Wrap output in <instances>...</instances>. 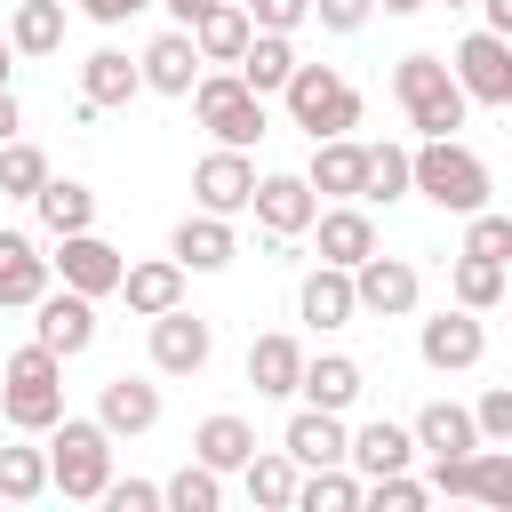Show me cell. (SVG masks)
Returning <instances> with one entry per match:
<instances>
[{"label": "cell", "mask_w": 512, "mask_h": 512, "mask_svg": "<svg viewBox=\"0 0 512 512\" xmlns=\"http://www.w3.org/2000/svg\"><path fill=\"white\" fill-rule=\"evenodd\" d=\"M392 96H400V112H408V128H416V136H456V128H464V112H472V96H464L456 64H448V56H432V48H416V56H400V64H392Z\"/></svg>", "instance_id": "6da1fadb"}, {"label": "cell", "mask_w": 512, "mask_h": 512, "mask_svg": "<svg viewBox=\"0 0 512 512\" xmlns=\"http://www.w3.org/2000/svg\"><path fill=\"white\" fill-rule=\"evenodd\" d=\"M0 416L16 432H48L64 416V352H48L40 336L24 352H8L0 360Z\"/></svg>", "instance_id": "7a4b0ae2"}, {"label": "cell", "mask_w": 512, "mask_h": 512, "mask_svg": "<svg viewBox=\"0 0 512 512\" xmlns=\"http://www.w3.org/2000/svg\"><path fill=\"white\" fill-rule=\"evenodd\" d=\"M48 472H56V496L104 504V488H112V432H104V416H56L48 424Z\"/></svg>", "instance_id": "3957f363"}, {"label": "cell", "mask_w": 512, "mask_h": 512, "mask_svg": "<svg viewBox=\"0 0 512 512\" xmlns=\"http://www.w3.org/2000/svg\"><path fill=\"white\" fill-rule=\"evenodd\" d=\"M416 192L448 216H472V208H488V160L456 136H424L416 144Z\"/></svg>", "instance_id": "277c9868"}, {"label": "cell", "mask_w": 512, "mask_h": 512, "mask_svg": "<svg viewBox=\"0 0 512 512\" xmlns=\"http://www.w3.org/2000/svg\"><path fill=\"white\" fill-rule=\"evenodd\" d=\"M280 104H288V120L320 144V136H352L360 128V88L336 72V64H296V80L280 88Z\"/></svg>", "instance_id": "5b68a950"}, {"label": "cell", "mask_w": 512, "mask_h": 512, "mask_svg": "<svg viewBox=\"0 0 512 512\" xmlns=\"http://www.w3.org/2000/svg\"><path fill=\"white\" fill-rule=\"evenodd\" d=\"M192 112H200V128L216 136V144H256L264 136V96L232 72V64H216V72H200V88H192Z\"/></svg>", "instance_id": "8992f818"}, {"label": "cell", "mask_w": 512, "mask_h": 512, "mask_svg": "<svg viewBox=\"0 0 512 512\" xmlns=\"http://www.w3.org/2000/svg\"><path fill=\"white\" fill-rule=\"evenodd\" d=\"M416 352H424V368L456 376V368H480L488 328H480V312H472V304H448V312H432V320L416 328Z\"/></svg>", "instance_id": "52a82bcc"}, {"label": "cell", "mask_w": 512, "mask_h": 512, "mask_svg": "<svg viewBox=\"0 0 512 512\" xmlns=\"http://www.w3.org/2000/svg\"><path fill=\"white\" fill-rule=\"evenodd\" d=\"M448 64H456V80H464L472 104H512V40H504V32H488V24L464 32Z\"/></svg>", "instance_id": "ba28073f"}, {"label": "cell", "mask_w": 512, "mask_h": 512, "mask_svg": "<svg viewBox=\"0 0 512 512\" xmlns=\"http://www.w3.org/2000/svg\"><path fill=\"white\" fill-rule=\"evenodd\" d=\"M56 280L80 288V296H120L128 256H120L112 240H96V232H64V240H56Z\"/></svg>", "instance_id": "9c48e42d"}, {"label": "cell", "mask_w": 512, "mask_h": 512, "mask_svg": "<svg viewBox=\"0 0 512 512\" xmlns=\"http://www.w3.org/2000/svg\"><path fill=\"white\" fill-rule=\"evenodd\" d=\"M352 288H360V312L368 320H408L416 296H424V272L408 256H368V264H352Z\"/></svg>", "instance_id": "30bf717a"}, {"label": "cell", "mask_w": 512, "mask_h": 512, "mask_svg": "<svg viewBox=\"0 0 512 512\" xmlns=\"http://www.w3.org/2000/svg\"><path fill=\"white\" fill-rule=\"evenodd\" d=\"M192 200H200V208H216V216L256 208V160H248L240 144H216V152L192 168Z\"/></svg>", "instance_id": "8fae6325"}, {"label": "cell", "mask_w": 512, "mask_h": 512, "mask_svg": "<svg viewBox=\"0 0 512 512\" xmlns=\"http://www.w3.org/2000/svg\"><path fill=\"white\" fill-rule=\"evenodd\" d=\"M312 216H320L312 176H256V224H264L272 248H288L296 232H312Z\"/></svg>", "instance_id": "7c38bea8"}, {"label": "cell", "mask_w": 512, "mask_h": 512, "mask_svg": "<svg viewBox=\"0 0 512 512\" xmlns=\"http://www.w3.org/2000/svg\"><path fill=\"white\" fill-rule=\"evenodd\" d=\"M32 312H40V320H32V336H40L48 352L80 360V352L96 344V296H80V288H48Z\"/></svg>", "instance_id": "4fadbf2b"}, {"label": "cell", "mask_w": 512, "mask_h": 512, "mask_svg": "<svg viewBox=\"0 0 512 512\" xmlns=\"http://www.w3.org/2000/svg\"><path fill=\"white\" fill-rule=\"evenodd\" d=\"M208 352H216V328H208L200 312H184V304H176V312H160V320H152V368H160V376H200V368H208Z\"/></svg>", "instance_id": "5bb4252c"}, {"label": "cell", "mask_w": 512, "mask_h": 512, "mask_svg": "<svg viewBox=\"0 0 512 512\" xmlns=\"http://www.w3.org/2000/svg\"><path fill=\"white\" fill-rule=\"evenodd\" d=\"M56 280V256H40L32 232H0V312H32Z\"/></svg>", "instance_id": "9a60e30c"}, {"label": "cell", "mask_w": 512, "mask_h": 512, "mask_svg": "<svg viewBox=\"0 0 512 512\" xmlns=\"http://www.w3.org/2000/svg\"><path fill=\"white\" fill-rule=\"evenodd\" d=\"M136 64H144V88H152V96H192V88H200V72H208V56H200L192 24L160 32V40H152Z\"/></svg>", "instance_id": "2e32d148"}, {"label": "cell", "mask_w": 512, "mask_h": 512, "mask_svg": "<svg viewBox=\"0 0 512 512\" xmlns=\"http://www.w3.org/2000/svg\"><path fill=\"white\" fill-rule=\"evenodd\" d=\"M280 448H288L304 472H320V464H352V432H344V416H336V408H312V400L288 416Z\"/></svg>", "instance_id": "e0dca14e"}, {"label": "cell", "mask_w": 512, "mask_h": 512, "mask_svg": "<svg viewBox=\"0 0 512 512\" xmlns=\"http://www.w3.org/2000/svg\"><path fill=\"white\" fill-rule=\"evenodd\" d=\"M296 320H312V328H352V320H360L352 272H344V264H312V272L296 280Z\"/></svg>", "instance_id": "ac0fdd59"}, {"label": "cell", "mask_w": 512, "mask_h": 512, "mask_svg": "<svg viewBox=\"0 0 512 512\" xmlns=\"http://www.w3.org/2000/svg\"><path fill=\"white\" fill-rule=\"evenodd\" d=\"M312 232H320V264H368L376 256V224H368V200H336V208H320L312 216Z\"/></svg>", "instance_id": "d6986e66"}, {"label": "cell", "mask_w": 512, "mask_h": 512, "mask_svg": "<svg viewBox=\"0 0 512 512\" xmlns=\"http://www.w3.org/2000/svg\"><path fill=\"white\" fill-rule=\"evenodd\" d=\"M304 176H312L320 200H360V192H368V144H352V136H320Z\"/></svg>", "instance_id": "ffe728a7"}, {"label": "cell", "mask_w": 512, "mask_h": 512, "mask_svg": "<svg viewBox=\"0 0 512 512\" xmlns=\"http://www.w3.org/2000/svg\"><path fill=\"white\" fill-rule=\"evenodd\" d=\"M168 256H176L184 272H224V264L240 256V240H232V216H216V208L184 216V224H176V240H168Z\"/></svg>", "instance_id": "44dd1931"}, {"label": "cell", "mask_w": 512, "mask_h": 512, "mask_svg": "<svg viewBox=\"0 0 512 512\" xmlns=\"http://www.w3.org/2000/svg\"><path fill=\"white\" fill-rule=\"evenodd\" d=\"M424 448H416V424H392V416H376V424H360L352 432V472L360 480H384V472H408Z\"/></svg>", "instance_id": "7402d4cb"}, {"label": "cell", "mask_w": 512, "mask_h": 512, "mask_svg": "<svg viewBox=\"0 0 512 512\" xmlns=\"http://www.w3.org/2000/svg\"><path fill=\"white\" fill-rule=\"evenodd\" d=\"M96 416H104L112 440H136V432L160 424V384H144V376H112V384L96 392Z\"/></svg>", "instance_id": "603a6c76"}, {"label": "cell", "mask_w": 512, "mask_h": 512, "mask_svg": "<svg viewBox=\"0 0 512 512\" xmlns=\"http://www.w3.org/2000/svg\"><path fill=\"white\" fill-rule=\"evenodd\" d=\"M248 384L264 392V400H288V392H304V344L296 336H256L248 344Z\"/></svg>", "instance_id": "cb8c5ba5"}, {"label": "cell", "mask_w": 512, "mask_h": 512, "mask_svg": "<svg viewBox=\"0 0 512 512\" xmlns=\"http://www.w3.org/2000/svg\"><path fill=\"white\" fill-rule=\"evenodd\" d=\"M416 448H424V456H472V448H488V440H480V416H472V408L424 400V408H416Z\"/></svg>", "instance_id": "d4e9b609"}, {"label": "cell", "mask_w": 512, "mask_h": 512, "mask_svg": "<svg viewBox=\"0 0 512 512\" xmlns=\"http://www.w3.org/2000/svg\"><path fill=\"white\" fill-rule=\"evenodd\" d=\"M120 296H128V312H136V320H160V312H176V304H184V264H176V256L128 264Z\"/></svg>", "instance_id": "484cf974"}, {"label": "cell", "mask_w": 512, "mask_h": 512, "mask_svg": "<svg viewBox=\"0 0 512 512\" xmlns=\"http://www.w3.org/2000/svg\"><path fill=\"white\" fill-rule=\"evenodd\" d=\"M192 40H200V56H208V64H240V56H248V40H256L248 0H216V8L192 24Z\"/></svg>", "instance_id": "4316f807"}, {"label": "cell", "mask_w": 512, "mask_h": 512, "mask_svg": "<svg viewBox=\"0 0 512 512\" xmlns=\"http://www.w3.org/2000/svg\"><path fill=\"white\" fill-rule=\"evenodd\" d=\"M296 64H304V56H296V32H256V40H248V56H240L232 72H240L256 96H280V88L296 80Z\"/></svg>", "instance_id": "83f0119b"}, {"label": "cell", "mask_w": 512, "mask_h": 512, "mask_svg": "<svg viewBox=\"0 0 512 512\" xmlns=\"http://www.w3.org/2000/svg\"><path fill=\"white\" fill-rule=\"evenodd\" d=\"M144 88V64L128 56V48H96L88 64H80V96L96 104V112H112V104H128Z\"/></svg>", "instance_id": "f1b7e54d"}, {"label": "cell", "mask_w": 512, "mask_h": 512, "mask_svg": "<svg viewBox=\"0 0 512 512\" xmlns=\"http://www.w3.org/2000/svg\"><path fill=\"white\" fill-rule=\"evenodd\" d=\"M240 480H248V496H256L264 512H296V488H304V464H296L288 448H256V456L240 464Z\"/></svg>", "instance_id": "f546056e"}, {"label": "cell", "mask_w": 512, "mask_h": 512, "mask_svg": "<svg viewBox=\"0 0 512 512\" xmlns=\"http://www.w3.org/2000/svg\"><path fill=\"white\" fill-rule=\"evenodd\" d=\"M32 208H40V224L64 240V232H96V192L88 184H72V176H48L40 192H32Z\"/></svg>", "instance_id": "4dcf8cb0"}, {"label": "cell", "mask_w": 512, "mask_h": 512, "mask_svg": "<svg viewBox=\"0 0 512 512\" xmlns=\"http://www.w3.org/2000/svg\"><path fill=\"white\" fill-rule=\"evenodd\" d=\"M360 384H368V376H360L352 352H320V360H304V400H312V408H336V416H344V408L360 400Z\"/></svg>", "instance_id": "1f68e13d"}, {"label": "cell", "mask_w": 512, "mask_h": 512, "mask_svg": "<svg viewBox=\"0 0 512 512\" xmlns=\"http://www.w3.org/2000/svg\"><path fill=\"white\" fill-rule=\"evenodd\" d=\"M192 456H200V464H216V472H240V464L256 456V424H248V416H200Z\"/></svg>", "instance_id": "d6a6232c"}, {"label": "cell", "mask_w": 512, "mask_h": 512, "mask_svg": "<svg viewBox=\"0 0 512 512\" xmlns=\"http://www.w3.org/2000/svg\"><path fill=\"white\" fill-rule=\"evenodd\" d=\"M416 192V144H368V208H392Z\"/></svg>", "instance_id": "836d02e7"}, {"label": "cell", "mask_w": 512, "mask_h": 512, "mask_svg": "<svg viewBox=\"0 0 512 512\" xmlns=\"http://www.w3.org/2000/svg\"><path fill=\"white\" fill-rule=\"evenodd\" d=\"M8 40H16V56H56L64 48V0H16Z\"/></svg>", "instance_id": "e575fe53"}, {"label": "cell", "mask_w": 512, "mask_h": 512, "mask_svg": "<svg viewBox=\"0 0 512 512\" xmlns=\"http://www.w3.org/2000/svg\"><path fill=\"white\" fill-rule=\"evenodd\" d=\"M352 504H368V480L344 472V464H320V472H304V488H296V512H352Z\"/></svg>", "instance_id": "d590c367"}, {"label": "cell", "mask_w": 512, "mask_h": 512, "mask_svg": "<svg viewBox=\"0 0 512 512\" xmlns=\"http://www.w3.org/2000/svg\"><path fill=\"white\" fill-rule=\"evenodd\" d=\"M504 280H512V264H496V256H464V248H456V272H448L456 304L488 312V304H504Z\"/></svg>", "instance_id": "8d00e7d4"}, {"label": "cell", "mask_w": 512, "mask_h": 512, "mask_svg": "<svg viewBox=\"0 0 512 512\" xmlns=\"http://www.w3.org/2000/svg\"><path fill=\"white\" fill-rule=\"evenodd\" d=\"M56 488V472H48V448H0V496L8 504H32V496H48Z\"/></svg>", "instance_id": "74e56055"}, {"label": "cell", "mask_w": 512, "mask_h": 512, "mask_svg": "<svg viewBox=\"0 0 512 512\" xmlns=\"http://www.w3.org/2000/svg\"><path fill=\"white\" fill-rule=\"evenodd\" d=\"M224 504V472L216 464H184V472H168V512H216Z\"/></svg>", "instance_id": "f35d334b"}, {"label": "cell", "mask_w": 512, "mask_h": 512, "mask_svg": "<svg viewBox=\"0 0 512 512\" xmlns=\"http://www.w3.org/2000/svg\"><path fill=\"white\" fill-rule=\"evenodd\" d=\"M40 184H48V152H40V144H24V136H16V144H0V192H8V200H32Z\"/></svg>", "instance_id": "ab89813d"}, {"label": "cell", "mask_w": 512, "mask_h": 512, "mask_svg": "<svg viewBox=\"0 0 512 512\" xmlns=\"http://www.w3.org/2000/svg\"><path fill=\"white\" fill-rule=\"evenodd\" d=\"M464 256L512 264V216H504V208H472V216H464Z\"/></svg>", "instance_id": "60d3db41"}, {"label": "cell", "mask_w": 512, "mask_h": 512, "mask_svg": "<svg viewBox=\"0 0 512 512\" xmlns=\"http://www.w3.org/2000/svg\"><path fill=\"white\" fill-rule=\"evenodd\" d=\"M472 504H488V512H512V448H480V488H472Z\"/></svg>", "instance_id": "b9f144b4"}, {"label": "cell", "mask_w": 512, "mask_h": 512, "mask_svg": "<svg viewBox=\"0 0 512 512\" xmlns=\"http://www.w3.org/2000/svg\"><path fill=\"white\" fill-rule=\"evenodd\" d=\"M368 504H376V512H424V504H432V480L384 472V480H368Z\"/></svg>", "instance_id": "7bdbcfd3"}, {"label": "cell", "mask_w": 512, "mask_h": 512, "mask_svg": "<svg viewBox=\"0 0 512 512\" xmlns=\"http://www.w3.org/2000/svg\"><path fill=\"white\" fill-rule=\"evenodd\" d=\"M472 416H480V440L512 448V384H488V392L472 400Z\"/></svg>", "instance_id": "ee69618b"}, {"label": "cell", "mask_w": 512, "mask_h": 512, "mask_svg": "<svg viewBox=\"0 0 512 512\" xmlns=\"http://www.w3.org/2000/svg\"><path fill=\"white\" fill-rule=\"evenodd\" d=\"M480 488V448L472 456H432V496H472Z\"/></svg>", "instance_id": "f6af8a7d"}, {"label": "cell", "mask_w": 512, "mask_h": 512, "mask_svg": "<svg viewBox=\"0 0 512 512\" xmlns=\"http://www.w3.org/2000/svg\"><path fill=\"white\" fill-rule=\"evenodd\" d=\"M104 504H112V512H160V504H168V480H112Z\"/></svg>", "instance_id": "bcb514c9"}, {"label": "cell", "mask_w": 512, "mask_h": 512, "mask_svg": "<svg viewBox=\"0 0 512 512\" xmlns=\"http://www.w3.org/2000/svg\"><path fill=\"white\" fill-rule=\"evenodd\" d=\"M248 16H256V32H296V24H312V0H248Z\"/></svg>", "instance_id": "7dc6e473"}, {"label": "cell", "mask_w": 512, "mask_h": 512, "mask_svg": "<svg viewBox=\"0 0 512 512\" xmlns=\"http://www.w3.org/2000/svg\"><path fill=\"white\" fill-rule=\"evenodd\" d=\"M312 16H320L328 32H360V24L376 16V0H312Z\"/></svg>", "instance_id": "c3c4849f"}, {"label": "cell", "mask_w": 512, "mask_h": 512, "mask_svg": "<svg viewBox=\"0 0 512 512\" xmlns=\"http://www.w3.org/2000/svg\"><path fill=\"white\" fill-rule=\"evenodd\" d=\"M136 8H152V0H80V16H88V24H128Z\"/></svg>", "instance_id": "681fc988"}, {"label": "cell", "mask_w": 512, "mask_h": 512, "mask_svg": "<svg viewBox=\"0 0 512 512\" xmlns=\"http://www.w3.org/2000/svg\"><path fill=\"white\" fill-rule=\"evenodd\" d=\"M16 128H24V104L0 88V144H16Z\"/></svg>", "instance_id": "f907efd6"}, {"label": "cell", "mask_w": 512, "mask_h": 512, "mask_svg": "<svg viewBox=\"0 0 512 512\" xmlns=\"http://www.w3.org/2000/svg\"><path fill=\"white\" fill-rule=\"evenodd\" d=\"M160 8H168V16H176V24H200V16H208V8H216V0H160Z\"/></svg>", "instance_id": "816d5d0a"}, {"label": "cell", "mask_w": 512, "mask_h": 512, "mask_svg": "<svg viewBox=\"0 0 512 512\" xmlns=\"http://www.w3.org/2000/svg\"><path fill=\"white\" fill-rule=\"evenodd\" d=\"M480 8H488V32H504V40H512V0H480Z\"/></svg>", "instance_id": "f5cc1de1"}, {"label": "cell", "mask_w": 512, "mask_h": 512, "mask_svg": "<svg viewBox=\"0 0 512 512\" xmlns=\"http://www.w3.org/2000/svg\"><path fill=\"white\" fill-rule=\"evenodd\" d=\"M384 16H416V8H432V0H376Z\"/></svg>", "instance_id": "db71d44e"}, {"label": "cell", "mask_w": 512, "mask_h": 512, "mask_svg": "<svg viewBox=\"0 0 512 512\" xmlns=\"http://www.w3.org/2000/svg\"><path fill=\"white\" fill-rule=\"evenodd\" d=\"M8 56H16V40H0V88H8Z\"/></svg>", "instance_id": "11a10c76"}, {"label": "cell", "mask_w": 512, "mask_h": 512, "mask_svg": "<svg viewBox=\"0 0 512 512\" xmlns=\"http://www.w3.org/2000/svg\"><path fill=\"white\" fill-rule=\"evenodd\" d=\"M448 8H480V0H448Z\"/></svg>", "instance_id": "9f6ffc18"}, {"label": "cell", "mask_w": 512, "mask_h": 512, "mask_svg": "<svg viewBox=\"0 0 512 512\" xmlns=\"http://www.w3.org/2000/svg\"><path fill=\"white\" fill-rule=\"evenodd\" d=\"M504 296H512V280H504Z\"/></svg>", "instance_id": "6f0895ef"}]
</instances>
